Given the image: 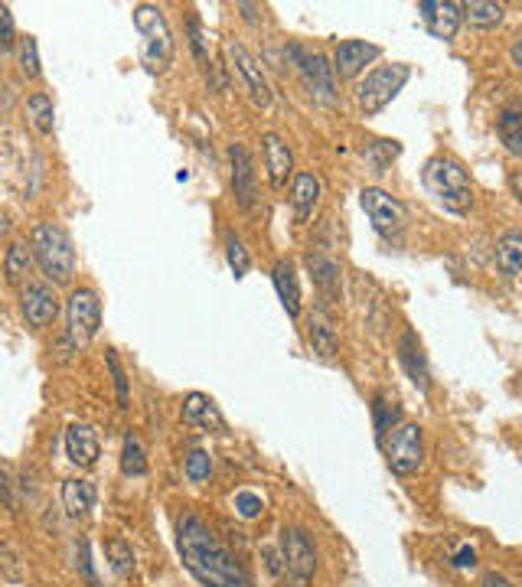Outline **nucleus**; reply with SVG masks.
<instances>
[{
  "mask_svg": "<svg viewBox=\"0 0 522 587\" xmlns=\"http://www.w3.org/2000/svg\"><path fill=\"white\" fill-rule=\"evenodd\" d=\"M177 552L183 568L203 587H248V578L235 555L193 512H183L177 519Z\"/></svg>",
  "mask_w": 522,
  "mask_h": 587,
  "instance_id": "nucleus-1",
  "label": "nucleus"
},
{
  "mask_svg": "<svg viewBox=\"0 0 522 587\" xmlns=\"http://www.w3.org/2000/svg\"><path fill=\"white\" fill-rule=\"evenodd\" d=\"M425 186L454 216H467L474 206V183H470L461 160L454 157H431L425 164Z\"/></svg>",
  "mask_w": 522,
  "mask_h": 587,
  "instance_id": "nucleus-2",
  "label": "nucleus"
},
{
  "mask_svg": "<svg viewBox=\"0 0 522 587\" xmlns=\"http://www.w3.org/2000/svg\"><path fill=\"white\" fill-rule=\"evenodd\" d=\"M30 248L40 271L46 274L53 284H69L72 274H76V248L66 229L56 226V222H40L30 232Z\"/></svg>",
  "mask_w": 522,
  "mask_h": 587,
  "instance_id": "nucleus-3",
  "label": "nucleus"
},
{
  "mask_svg": "<svg viewBox=\"0 0 522 587\" xmlns=\"http://www.w3.org/2000/svg\"><path fill=\"white\" fill-rule=\"evenodd\" d=\"M134 30H138L144 40V49H141L144 66L151 72H164L173 59V33H170L164 10L154 4L134 7Z\"/></svg>",
  "mask_w": 522,
  "mask_h": 587,
  "instance_id": "nucleus-4",
  "label": "nucleus"
},
{
  "mask_svg": "<svg viewBox=\"0 0 522 587\" xmlns=\"http://www.w3.org/2000/svg\"><path fill=\"white\" fill-rule=\"evenodd\" d=\"M408 76H412V69H408L405 62H395V66H379V69H372L369 76H366L363 82H359V89H356V105H359V111H363L366 118L379 115V111L405 89Z\"/></svg>",
  "mask_w": 522,
  "mask_h": 587,
  "instance_id": "nucleus-5",
  "label": "nucleus"
},
{
  "mask_svg": "<svg viewBox=\"0 0 522 587\" xmlns=\"http://www.w3.org/2000/svg\"><path fill=\"white\" fill-rule=\"evenodd\" d=\"M382 444H385V464H389L392 473H399V477H412L421 467V460H425V431H421V424L412 421L399 424V428H392L382 437Z\"/></svg>",
  "mask_w": 522,
  "mask_h": 587,
  "instance_id": "nucleus-6",
  "label": "nucleus"
},
{
  "mask_svg": "<svg viewBox=\"0 0 522 587\" xmlns=\"http://www.w3.org/2000/svg\"><path fill=\"white\" fill-rule=\"evenodd\" d=\"M66 323H69V340L76 349L89 346L98 327H102V301L92 287H76L66 301Z\"/></svg>",
  "mask_w": 522,
  "mask_h": 587,
  "instance_id": "nucleus-7",
  "label": "nucleus"
},
{
  "mask_svg": "<svg viewBox=\"0 0 522 587\" xmlns=\"http://www.w3.org/2000/svg\"><path fill=\"white\" fill-rule=\"evenodd\" d=\"M359 203H363V212L382 239H399L405 232V219H408L405 206L392 193L379 190V186H366V190L359 193Z\"/></svg>",
  "mask_w": 522,
  "mask_h": 587,
  "instance_id": "nucleus-8",
  "label": "nucleus"
},
{
  "mask_svg": "<svg viewBox=\"0 0 522 587\" xmlns=\"http://www.w3.org/2000/svg\"><path fill=\"white\" fill-rule=\"evenodd\" d=\"M288 56L294 59L297 72L304 76L310 95H317L320 102H333V98H337V76H333V66L327 62V56L297 46V43L288 46Z\"/></svg>",
  "mask_w": 522,
  "mask_h": 587,
  "instance_id": "nucleus-9",
  "label": "nucleus"
},
{
  "mask_svg": "<svg viewBox=\"0 0 522 587\" xmlns=\"http://www.w3.org/2000/svg\"><path fill=\"white\" fill-rule=\"evenodd\" d=\"M281 558H284V571H288V578L297 587H304L310 578H314L317 552H314V542H310V535L304 529H284L281 532Z\"/></svg>",
  "mask_w": 522,
  "mask_h": 587,
  "instance_id": "nucleus-10",
  "label": "nucleus"
},
{
  "mask_svg": "<svg viewBox=\"0 0 522 587\" xmlns=\"http://www.w3.org/2000/svg\"><path fill=\"white\" fill-rule=\"evenodd\" d=\"M226 56H229V62H232V69L242 76L245 92H248V98H252V105L268 108V105H271V85H268V79H265V72H261L258 59H255L252 53H248V49H245L242 43H235V40L226 43Z\"/></svg>",
  "mask_w": 522,
  "mask_h": 587,
  "instance_id": "nucleus-11",
  "label": "nucleus"
},
{
  "mask_svg": "<svg viewBox=\"0 0 522 587\" xmlns=\"http://www.w3.org/2000/svg\"><path fill=\"white\" fill-rule=\"evenodd\" d=\"M229 167H232V193L235 203L242 209H252L258 199V177H255V160L248 154L245 144L229 147Z\"/></svg>",
  "mask_w": 522,
  "mask_h": 587,
  "instance_id": "nucleus-12",
  "label": "nucleus"
},
{
  "mask_svg": "<svg viewBox=\"0 0 522 587\" xmlns=\"http://www.w3.org/2000/svg\"><path fill=\"white\" fill-rule=\"evenodd\" d=\"M418 17L434 40L451 43L461 30V4H451V0H421Z\"/></svg>",
  "mask_w": 522,
  "mask_h": 587,
  "instance_id": "nucleus-13",
  "label": "nucleus"
},
{
  "mask_svg": "<svg viewBox=\"0 0 522 587\" xmlns=\"http://www.w3.org/2000/svg\"><path fill=\"white\" fill-rule=\"evenodd\" d=\"M20 307L30 330H46L59 317V297L49 284H30L20 297Z\"/></svg>",
  "mask_w": 522,
  "mask_h": 587,
  "instance_id": "nucleus-14",
  "label": "nucleus"
},
{
  "mask_svg": "<svg viewBox=\"0 0 522 587\" xmlns=\"http://www.w3.org/2000/svg\"><path fill=\"white\" fill-rule=\"evenodd\" d=\"M382 56V49L376 43H366V40H343L337 46V53H333V76L340 79H356L363 76L369 62H376Z\"/></svg>",
  "mask_w": 522,
  "mask_h": 587,
  "instance_id": "nucleus-15",
  "label": "nucleus"
},
{
  "mask_svg": "<svg viewBox=\"0 0 522 587\" xmlns=\"http://www.w3.org/2000/svg\"><path fill=\"white\" fill-rule=\"evenodd\" d=\"M98 454H102V441H98V431L85 421H72L66 428V457L69 464H76L79 470H92L98 464Z\"/></svg>",
  "mask_w": 522,
  "mask_h": 587,
  "instance_id": "nucleus-16",
  "label": "nucleus"
},
{
  "mask_svg": "<svg viewBox=\"0 0 522 587\" xmlns=\"http://www.w3.org/2000/svg\"><path fill=\"white\" fill-rule=\"evenodd\" d=\"M261 157H265L268 183L275 186V190H281V186L288 183V177L294 173V154H291L288 141H284V137L275 134V131L261 134Z\"/></svg>",
  "mask_w": 522,
  "mask_h": 587,
  "instance_id": "nucleus-17",
  "label": "nucleus"
},
{
  "mask_svg": "<svg viewBox=\"0 0 522 587\" xmlns=\"http://www.w3.org/2000/svg\"><path fill=\"white\" fill-rule=\"evenodd\" d=\"M183 424H190V428H200V431H226V418H222V411L216 408V402L203 392H190L183 398V411H180Z\"/></svg>",
  "mask_w": 522,
  "mask_h": 587,
  "instance_id": "nucleus-18",
  "label": "nucleus"
},
{
  "mask_svg": "<svg viewBox=\"0 0 522 587\" xmlns=\"http://www.w3.org/2000/svg\"><path fill=\"white\" fill-rule=\"evenodd\" d=\"M399 362H402V369L408 372V379H412L421 392H428V385H431L428 359H425V349H421V340L412 330H405L402 340H399Z\"/></svg>",
  "mask_w": 522,
  "mask_h": 587,
  "instance_id": "nucleus-19",
  "label": "nucleus"
},
{
  "mask_svg": "<svg viewBox=\"0 0 522 587\" xmlns=\"http://www.w3.org/2000/svg\"><path fill=\"white\" fill-rule=\"evenodd\" d=\"M320 177L317 173H297V177L291 180V209H294V219L297 222H310V216H314V209L320 203Z\"/></svg>",
  "mask_w": 522,
  "mask_h": 587,
  "instance_id": "nucleus-20",
  "label": "nucleus"
},
{
  "mask_svg": "<svg viewBox=\"0 0 522 587\" xmlns=\"http://www.w3.org/2000/svg\"><path fill=\"white\" fill-rule=\"evenodd\" d=\"M307 340L314 346V353L320 359H337L340 353V340H337V330H333V320L323 314V310H314L307 320Z\"/></svg>",
  "mask_w": 522,
  "mask_h": 587,
  "instance_id": "nucleus-21",
  "label": "nucleus"
},
{
  "mask_svg": "<svg viewBox=\"0 0 522 587\" xmlns=\"http://www.w3.org/2000/svg\"><path fill=\"white\" fill-rule=\"evenodd\" d=\"M271 278H275V291H278V301L288 310V317H301V284H297V271H294V261L281 258L275 271H271Z\"/></svg>",
  "mask_w": 522,
  "mask_h": 587,
  "instance_id": "nucleus-22",
  "label": "nucleus"
},
{
  "mask_svg": "<svg viewBox=\"0 0 522 587\" xmlns=\"http://www.w3.org/2000/svg\"><path fill=\"white\" fill-rule=\"evenodd\" d=\"M95 483L85 477H72L62 483V509H66L69 519H82L89 516V509L95 506Z\"/></svg>",
  "mask_w": 522,
  "mask_h": 587,
  "instance_id": "nucleus-23",
  "label": "nucleus"
},
{
  "mask_svg": "<svg viewBox=\"0 0 522 587\" xmlns=\"http://www.w3.org/2000/svg\"><path fill=\"white\" fill-rule=\"evenodd\" d=\"M307 268L310 278L320 287L323 294H337L340 291V261L330 258L323 248H310L307 252Z\"/></svg>",
  "mask_w": 522,
  "mask_h": 587,
  "instance_id": "nucleus-24",
  "label": "nucleus"
},
{
  "mask_svg": "<svg viewBox=\"0 0 522 587\" xmlns=\"http://www.w3.org/2000/svg\"><path fill=\"white\" fill-rule=\"evenodd\" d=\"M503 4H490V0H467L461 4V20H467L477 30H496L503 23Z\"/></svg>",
  "mask_w": 522,
  "mask_h": 587,
  "instance_id": "nucleus-25",
  "label": "nucleus"
},
{
  "mask_svg": "<svg viewBox=\"0 0 522 587\" xmlns=\"http://www.w3.org/2000/svg\"><path fill=\"white\" fill-rule=\"evenodd\" d=\"M496 265L506 278H522V232H506L496 242Z\"/></svg>",
  "mask_w": 522,
  "mask_h": 587,
  "instance_id": "nucleus-26",
  "label": "nucleus"
},
{
  "mask_svg": "<svg viewBox=\"0 0 522 587\" xmlns=\"http://www.w3.org/2000/svg\"><path fill=\"white\" fill-rule=\"evenodd\" d=\"M33 265H36L33 248L27 242H10L7 255H4V278L10 284H20L33 271Z\"/></svg>",
  "mask_w": 522,
  "mask_h": 587,
  "instance_id": "nucleus-27",
  "label": "nucleus"
},
{
  "mask_svg": "<svg viewBox=\"0 0 522 587\" xmlns=\"http://www.w3.org/2000/svg\"><path fill=\"white\" fill-rule=\"evenodd\" d=\"M27 115H30V124L40 134H53L56 128V108H53V98L46 92H33L27 98Z\"/></svg>",
  "mask_w": 522,
  "mask_h": 587,
  "instance_id": "nucleus-28",
  "label": "nucleus"
},
{
  "mask_svg": "<svg viewBox=\"0 0 522 587\" xmlns=\"http://www.w3.org/2000/svg\"><path fill=\"white\" fill-rule=\"evenodd\" d=\"M121 470L128 477H144L147 473V457H144V444L138 434H128L121 444Z\"/></svg>",
  "mask_w": 522,
  "mask_h": 587,
  "instance_id": "nucleus-29",
  "label": "nucleus"
},
{
  "mask_svg": "<svg viewBox=\"0 0 522 587\" xmlns=\"http://www.w3.org/2000/svg\"><path fill=\"white\" fill-rule=\"evenodd\" d=\"M372 415H376V434H379V441L385 434H389L392 428H399L402 424V408L395 398L389 395H376V405H372Z\"/></svg>",
  "mask_w": 522,
  "mask_h": 587,
  "instance_id": "nucleus-30",
  "label": "nucleus"
},
{
  "mask_svg": "<svg viewBox=\"0 0 522 587\" xmlns=\"http://www.w3.org/2000/svg\"><path fill=\"white\" fill-rule=\"evenodd\" d=\"M105 555H108V565L115 568V574H131L134 571V552L121 535H111V539L105 542Z\"/></svg>",
  "mask_w": 522,
  "mask_h": 587,
  "instance_id": "nucleus-31",
  "label": "nucleus"
},
{
  "mask_svg": "<svg viewBox=\"0 0 522 587\" xmlns=\"http://www.w3.org/2000/svg\"><path fill=\"white\" fill-rule=\"evenodd\" d=\"M226 261H229V268H232L235 278H245L248 268H252V255H248L245 242L235 232L226 235Z\"/></svg>",
  "mask_w": 522,
  "mask_h": 587,
  "instance_id": "nucleus-32",
  "label": "nucleus"
},
{
  "mask_svg": "<svg viewBox=\"0 0 522 587\" xmlns=\"http://www.w3.org/2000/svg\"><path fill=\"white\" fill-rule=\"evenodd\" d=\"M20 72L27 79H40V49H36V40L33 36H27V40H20Z\"/></svg>",
  "mask_w": 522,
  "mask_h": 587,
  "instance_id": "nucleus-33",
  "label": "nucleus"
},
{
  "mask_svg": "<svg viewBox=\"0 0 522 587\" xmlns=\"http://www.w3.org/2000/svg\"><path fill=\"white\" fill-rule=\"evenodd\" d=\"M183 470H186V477H190L193 483H206L209 477H213V457H209L206 451H190Z\"/></svg>",
  "mask_w": 522,
  "mask_h": 587,
  "instance_id": "nucleus-34",
  "label": "nucleus"
},
{
  "mask_svg": "<svg viewBox=\"0 0 522 587\" xmlns=\"http://www.w3.org/2000/svg\"><path fill=\"white\" fill-rule=\"evenodd\" d=\"M105 362L111 369V379H115V392H118V405L128 408L131 405V392H128V379H124V369H121V359L115 349H105Z\"/></svg>",
  "mask_w": 522,
  "mask_h": 587,
  "instance_id": "nucleus-35",
  "label": "nucleus"
},
{
  "mask_svg": "<svg viewBox=\"0 0 522 587\" xmlns=\"http://www.w3.org/2000/svg\"><path fill=\"white\" fill-rule=\"evenodd\" d=\"M261 509H265V499L252 490H239L235 493V512H239L242 519H258Z\"/></svg>",
  "mask_w": 522,
  "mask_h": 587,
  "instance_id": "nucleus-36",
  "label": "nucleus"
},
{
  "mask_svg": "<svg viewBox=\"0 0 522 587\" xmlns=\"http://www.w3.org/2000/svg\"><path fill=\"white\" fill-rule=\"evenodd\" d=\"M190 49H193L196 62L209 66V36H206V30L200 27V20L196 17H190Z\"/></svg>",
  "mask_w": 522,
  "mask_h": 587,
  "instance_id": "nucleus-37",
  "label": "nucleus"
},
{
  "mask_svg": "<svg viewBox=\"0 0 522 587\" xmlns=\"http://www.w3.org/2000/svg\"><path fill=\"white\" fill-rule=\"evenodd\" d=\"M76 565H79V574L85 578V584L98 587V574L92 568V555H89V539H79L76 542Z\"/></svg>",
  "mask_w": 522,
  "mask_h": 587,
  "instance_id": "nucleus-38",
  "label": "nucleus"
},
{
  "mask_svg": "<svg viewBox=\"0 0 522 587\" xmlns=\"http://www.w3.org/2000/svg\"><path fill=\"white\" fill-rule=\"evenodd\" d=\"M496 128H500V137H509V134H516L522 131V105H506L500 111V121H496Z\"/></svg>",
  "mask_w": 522,
  "mask_h": 587,
  "instance_id": "nucleus-39",
  "label": "nucleus"
},
{
  "mask_svg": "<svg viewBox=\"0 0 522 587\" xmlns=\"http://www.w3.org/2000/svg\"><path fill=\"white\" fill-rule=\"evenodd\" d=\"M17 43V27H14V14H10L7 4H0V49H10Z\"/></svg>",
  "mask_w": 522,
  "mask_h": 587,
  "instance_id": "nucleus-40",
  "label": "nucleus"
},
{
  "mask_svg": "<svg viewBox=\"0 0 522 587\" xmlns=\"http://www.w3.org/2000/svg\"><path fill=\"white\" fill-rule=\"evenodd\" d=\"M0 571H4L7 581H23V568L14 548H0Z\"/></svg>",
  "mask_w": 522,
  "mask_h": 587,
  "instance_id": "nucleus-41",
  "label": "nucleus"
},
{
  "mask_svg": "<svg viewBox=\"0 0 522 587\" xmlns=\"http://www.w3.org/2000/svg\"><path fill=\"white\" fill-rule=\"evenodd\" d=\"M0 499H4L7 509L17 506V499H14V477H10V470L4 464H0Z\"/></svg>",
  "mask_w": 522,
  "mask_h": 587,
  "instance_id": "nucleus-42",
  "label": "nucleus"
},
{
  "mask_svg": "<svg viewBox=\"0 0 522 587\" xmlns=\"http://www.w3.org/2000/svg\"><path fill=\"white\" fill-rule=\"evenodd\" d=\"M261 558H265V568L275 574V578H281V574H288L284 571V558L275 552V548H261Z\"/></svg>",
  "mask_w": 522,
  "mask_h": 587,
  "instance_id": "nucleus-43",
  "label": "nucleus"
},
{
  "mask_svg": "<svg viewBox=\"0 0 522 587\" xmlns=\"http://www.w3.org/2000/svg\"><path fill=\"white\" fill-rule=\"evenodd\" d=\"M451 565L454 568H474L477 565V552H474V548H470V545H464V548H457V555L451 558Z\"/></svg>",
  "mask_w": 522,
  "mask_h": 587,
  "instance_id": "nucleus-44",
  "label": "nucleus"
},
{
  "mask_svg": "<svg viewBox=\"0 0 522 587\" xmlns=\"http://www.w3.org/2000/svg\"><path fill=\"white\" fill-rule=\"evenodd\" d=\"M480 587H516V584L509 581V578H503V574L487 571V574H483V578H480Z\"/></svg>",
  "mask_w": 522,
  "mask_h": 587,
  "instance_id": "nucleus-45",
  "label": "nucleus"
},
{
  "mask_svg": "<svg viewBox=\"0 0 522 587\" xmlns=\"http://www.w3.org/2000/svg\"><path fill=\"white\" fill-rule=\"evenodd\" d=\"M503 144H506V151H509V154H516V157H522V131H516V134H509V137H503Z\"/></svg>",
  "mask_w": 522,
  "mask_h": 587,
  "instance_id": "nucleus-46",
  "label": "nucleus"
},
{
  "mask_svg": "<svg viewBox=\"0 0 522 587\" xmlns=\"http://www.w3.org/2000/svg\"><path fill=\"white\" fill-rule=\"evenodd\" d=\"M509 59H513V66L522 69V40L513 43V49H509Z\"/></svg>",
  "mask_w": 522,
  "mask_h": 587,
  "instance_id": "nucleus-47",
  "label": "nucleus"
},
{
  "mask_svg": "<svg viewBox=\"0 0 522 587\" xmlns=\"http://www.w3.org/2000/svg\"><path fill=\"white\" fill-rule=\"evenodd\" d=\"M239 10H245V20H255V4H239Z\"/></svg>",
  "mask_w": 522,
  "mask_h": 587,
  "instance_id": "nucleus-48",
  "label": "nucleus"
},
{
  "mask_svg": "<svg viewBox=\"0 0 522 587\" xmlns=\"http://www.w3.org/2000/svg\"><path fill=\"white\" fill-rule=\"evenodd\" d=\"M4 235H7V219L0 216V239H4Z\"/></svg>",
  "mask_w": 522,
  "mask_h": 587,
  "instance_id": "nucleus-49",
  "label": "nucleus"
},
{
  "mask_svg": "<svg viewBox=\"0 0 522 587\" xmlns=\"http://www.w3.org/2000/svg\"><path fill=\"white\" fill-rule=\"evenodd\" d=\"M516 186H519V203H522V183L516 180Z\"/></svg>",
  "mask_w": 522,
  "mask_h": 587,
  "instance_id": "nucleus-50",
  "label": "nucleus"
}]
</instances>
